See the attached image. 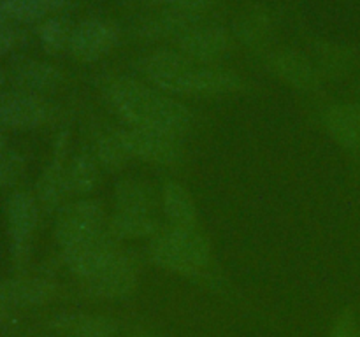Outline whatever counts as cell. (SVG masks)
<instances>
[{
	"instance_id": "cell-1",
	"label": "cell",
	"mask_w": 360,
	"mask_h": 337,
	"mask_svg": "<svg viewBox=\"0 0 360 337\" xmlns=\"http://www.w3.org/2000/svg\"><path fill=\"white\" fill-rule=\"evenodd\" d=\"M104 97L129 128L151 130L179 139L188 132L192 123V114L181 102L132 77H111L105 81Z\"/></svg>"
},
{
	"instance_id": "cell-2",
	"label": "cell",
	"mask_w": 360,
	"mask_h": 337,
	"mask_svg": "<svg viewBox=\"0 0 360 337\" xmlns=\"http://www.w3.org/2000/svg\"><path fill=\"white\" fill-rule=\"evenodd\" d=\"M139 67L155 88L178 97H214L241 86V77L231 70L199 63L179 51H153Z\"/></svg>"
},
{
	"instance_id": "cell-3",
	"label": "cell",
	"mask_w": 360,
	"mask_h": 337,
	"mask_svg": "<svg viewBox=\"0 0 360 337\" xmlns=\"http://www.w3.org/2000/svg\"><path fill=\"white\" fill-rule=\"evenodd\" d=\"M150 255L162 269L193 276L207 265L211 249L206 237L193 227H172L155 237Z\"/></svg>"
},
{
	"instance_id": "cell-4",
	"label": "cell",
	"mask_w": 360,
	"mask_h": 337,
	"mask_svg": "<svg viewBox=\"0 0 360 337\" xmlns=\"http://www.w3.org/2000/svg\"><path fill=\"white\" fill-rule=\"evenodd\" d=\"M105 216L95 200H77L62 211L56 225V239L62 249L83 244L105 234Z\"/></svg>"
},
{
	"instance_id": "cell-5",
	"label": "cell",
	"mask_w": 360,
	"mask_h": 337,
	"mask_svg": "<svg viewBox=\"0 0 360 337\" xmlns=\"http://www.w3.org/2000/svg\"><path fill=\"white\" fill-rule=\"evenodd\" d=\"M116 137L129 158H139L150 164L174 165L183 157V147L178 137L141 128L120 130L116 132Z\"/></svg>"
},
{
	"instance_id": "cell-6",
	"label": "cell",
	"mask_w": 360,
	"mask_h": 337,
	"mask_svg": "<svg viewBox=\"0 0 360 337\" xmlns=\"http://www.w3.org/2000/svg\"><path fill=\"white\" fill-rule=\"evenodd\" d=\"M120 34L122 32L115 21L90 18L74 27L69 51L79 62H97L116 48Z\"/></svg>"
},
{
	"instance_id": "cell-7",
	"label": "cell",
	"mask_w": 360,
	"mask_h": 337,
	"mask_svg": "<svg viewBox=\"0 0 360 337\" xmlns=\"http://www.w3.org/2000/svg\"><path fill=\"white\" fill-rule=\"evenodd\" d=\"M120 253L112 235L102 234L83 244L63 249V260L79 281H86L105 269Z\"/></svg>"
},
{
	"instance_id": "cell-8",
	"label": "cell",
	"mask_w": 360,
	"mask_h": 337,
	"mask_svg": "<svg viewBox=\"0 0 360 337\" xmlns=\"http://www.w3.org/2000/svg\"><path fill=\"white\" fill-rule=\"evenodd\" d=\"M81 283L91 297L108 298V300L129 297L137 284L136 267L129 256L120 253L105 269Z\"/></svg>"
},
{
	"instance_id": "cell-9",
	"label": "cell",
	"mask_w": 360,
	"mask_h": 337,
	"mask_svg": "<svg viewBox=\"0 0 360 337\" xmlns=\"http://www.w3.org/2000/svg\"><path fill=\"white\" fill-rule=\"evenodd\" d=\"M179 53L199 63H211L225 58L231 49V37L227 30L218 25H195L178 39Z\"/></svg>"
},
{
	"instance_id": "cell-10",
	"label": "cell",
	"mask_w": 360,
	"mask_h": 337,
	"mask_svg": "<svg viewBox=\"0 0 360 337\" xmlns=\"http://www.w3.org/2000/svg\"><path fill=\"white\" fill-rule=\"evenodd\" d=\"M49 107L28 91L0 95V123L9 128H35L48 119Z\"/></svg>"
},
{
	"instance_id": "cell-11",
	"label": "cell",
	"mask_w": 360,
	"mask_h": 337,
	"mask_svg": "<svg viewBox=\"0 0 360 337\" xmlns=\"http://www.w3.org/2000/svg\"><path fill=\"white\" fill-rule=\"evenodd\" d=\"M53 329L63 337H115L118 333V322L104 315L63 312L55 316Z\"/></svg>"
},
{
	"instance_id": "cell-12",
	"label": "cell",
	"mask_w": 360,
	"mask_h": 337,
	"mask_svg": "<svg viewBox=\"0 0 360 337\" xmlns=\"http://www.w3.org/2000/svg\"><path fill=\"white\" fill-rule=\"evenodd\" d=\"M7 218H9V230L14 249L23 251L37 225V204L28 193H14L7 204Z\"/></svg>"
},
{
	"instance_id": "cell-13",
	"label": "cell",
	"mask_w": 360,
	"mask_h": 337,
	"mask_svg": "<svg viewBox=\"0 0 360 337\" xmlns=\"http://www.w3.org/2000/svg\"><path fill=\"white\" fill-rule=\"evenodd\" d=\"M199 16L197 14L176 13V11L160 9V13L148 16L146 20L137 25V35L144 39H179L183 34L199 25Z\"/></svg>"
},
{
	"instance_id": "cell-14",
	"label": "cell",
	"mask_w": 360,
	"mask_h": 337,
	"mask_svg": "<svg viewBox=\"0 0 360 337\" xmlns=\"http://www.w3.org/2000/svg\"><path fill=\"white\" fill-rule=\"evenodd\" d=\"M271 69L288 84L311 90L319 84V74L306 56L295 51H280L271 56Z\"/></svg>"
},
{
	"instance_id": "cell-15",
	"label": "cell",
	"mask_w": 360,
	"mask_h": 337,
	"mask_svg": "<svg viewBox=\"0 0 360 337\" xmlns=\"http://www.w3.org/2000/svg\"><path fill=\"white\" fill-rule=\"evenodd\" d=\"M330 136L345 147H360V107L359 105H336L326 116Z\"/></svg>"
},
{
	"instance_id": "cell-16",
	"label": "cell",
	"mask_w": 360,
	"mask_h": 337,
	"mask_svg": "<svg viewBox=\"0 0 360 337\" xmlns=\"http://www.w3.org/2000/svg\"><path fill=\"white\" fill-rule=\"evenodd\" d=\"M14 81L21 91L37 95L41 91H48L58 86V83L62 81V74L49 63L27 60L14 69Z\"/></svg>"
},
{
	"instance_id": "cell-17",
	"label": "cell",
	"mask_w": 360,
	"mask_h": 337,
	"mask_svg": "<svg viewBox=\"0 0 360 337\" xmlns=\"http://www.w3.org/2000/svg\"><path fill=\"white\" fill-rule=\"evenodd\" d=\"M164 211L174 227H193L197 209L190 193L179 183L169 181L164 188Z\"/></svg>"
},
{
	"instance_id": "cell-18",
	"label": "cell",
	"mask_w": 360,
	"mask_h": 337,
	"mask_svg": "<svg viewBox=\"0 0 360 337\" xmlns=\"http://www.w3.org/2000/svg\"><path fill=\"white\" fill-rule=\"evenodd\" d=\"M155 195L148 185L136 179H123L116 186V211L153 214Z\"/></svg>"
},
{
	"instance_id": "cell-19",
	"label": "cell",
	"mask_w": 360,
	"mask_h": 337,
	"mask_svg": "<svg viewBox=\"0 0 360 337\" xmlns=\"http://www.w3.org/2000/svg\"><path fill=\"white\" fill-rule=\"evenodd\" d=\"M155 230H157V221L153 214L127 213V211H116L109 225V232L116 239L150 237Z\"/></svg>"
},
{
	"instance_id": "cell-20",
	"label": "cell",
	"mask_w": 360,
	"mask_h": 337,
	"mask_svg": "<svg viewBox=\"0 0 360 337\" xmlns=\"http://www.w3.org/2000/svg\"><path fill=\"white\" fill-rule=\"evenodd\" d=\"M236 32L246 46L259 48L269 41L273 23H271V18L266 11L250 9L248 13L239 18V21L236 23Z\"/></svg>"
},
{
	"instance_id": "cell-21",
	"label": "cell",
	"mask_w": 360,
	"mask_h": 337,
	"mask_svg": "<svg viewBox=\"0 0 360 337\" xmlns=\"http://www.w3.org/2000/svg\"><path fill=\"white\" fill-rule=\"evenodd\" d=\"M67 192L88 193L98 179L97 160L88 153H79L67 167Z\"/></svg>"
},
{
	"instance_id": "cell-22",
	"label": "cell",
	"mask_w": 360,
	"mask_h": 337,
	"mask_svg": "<svg viewBox=\"0 0 360 337\" xmlns=\"http://www.w3.org/2000/svg\"><path fill=\"white\" fill-rule=\"evenodd\" d=\"M65 0H2L4 13L7 18L20 21H35L44 18L46 14L55 13L63 7Z\"/></svg>"
},
{
	"instance_id": "cell-23",
	"label": "cell",
	"mask_w": 360,
	"mask_h": 337,
	"mask_svg": "<svg viewBox=\"0 0 360 337\" xmlns=\"http://www.w3.org/2000/svg\"><path fill=\"white\" fill-rule=\"evenodd\" d=\"M4 286L9 304L39 305L53 297V286L44 281H13Z\"/></svg>"
},
{
	"instance_id": "cell-24",
	"label": "cell",
	"mask_w": 360,
	"mask_h": 337,
	"mask_svg": "<svg viewBox=\"0 0 360 337\" xmlns=\"http://www.w3.org/2000/svg\"><path fill=\"white\" fill-rule=\"evenodd\" d=\"M72 30V25L63 18H51V20L44 21L39 30L42 48L48 53H60L63 49H69Z\"/></svg>"
},
{
	"instance_id": "cell-25",
	"label": "cell",
	"mask_w": 360,
	"mask_h": 337,
	"mask_svg": "<svg viewBox=\"0 0 360 337\" xmlns=\"http://www.w3.org/2000/svg\"><path fill=\"white\" fill-rule=\"evenodd\" d=\"M67 168L63 167L62 158H56L48 171L44 172V178L41 181V197L48 206H55L67 192Z\"/></svg>"
},
{
	"instance_id": "cell-26",
	"label": "cell",
	"mask_w": 360,
	"mask_h": 337,
	"mask_svg": "<svg viewBox=\"0 0 360 337\" xmlns=\"http://www.w3.org/2000/svg\"><path fill=\"white\" fill-rule=\"evenodd\" d=\"M97 158L102 165L109 168H120L127 160L129 154L123 150L122 143L118 140L116 133L112 136H104L97 144Z\"/></svg>"
},
{
	"instance_id": "cell-27",
	"label": "cell",
	"mask_w": 360,
	"mask_h": 337,
	"mask_svg": "<svg viewBox=\"0 0 360 337\" xmlns=\"http://www.w3.org/2000/svg\"><path fill=\"white\" fill-rule=\"evenodd\" d=\"M217 0H151V4L165 11H176V13L197 14L210 9Z\"/></svg>"
},
{
	"instance_id": "cell-28",
	"label": "cell",
	"mask_w": 360,
	"mask_h": 337,
	"mask_svg": "<svg viewBox=\"0 0 360 337\" xmlns=\"http://www.w3.org/2000/svg\"><path fill=\"white\" fill-rule=\"evenodd\" d=\"M23 172V160L13 151H0V186L13 185Z\"/></svg>"
},
{
	"instance_id": "cell-29",
	"label": "cell",
	"mask_w": 360,
	"mask_h": 337,
	"mask_svg": "<svg viewBox=\"0 0 360 337\" xmlns=\"http://www.w3.org/2000/svg\"><path fill=\"white\" fill-rule=\"evenodd\" d=\"M330 337H360V330L352 312H345L340 316V319L334 325Z\"/></svg>"
},
{
	"instance_id": "cell-30",
	"label": "cell",
	"mask_w": 360,
	"mask_h": 337,
	"mask_svg": "<svg viewBox=\"0 0 360 337\" xmlns=\"http://www.w3.org/2000/svg\"><path fill=\"white\" fill-rule=\"evenodd\" d=\"M7 14L4 13L2 6H0V55L7 53L11 49L14 42V34L13 30L9 28V25L6 23Z\"/></svg>"
},
{
	"instance_id": "cell-31",
	"label": "cell",
	"mask_w": 360,
	"mask_h": 337,
	"mask_svg": "<svg viewBox=\"0 0 360 337\" xmlns=\"http://www.w3.org/2000/svg\"><path fill=\"white\" fill-rule=\"evenodd\" d=\"M7 304H9V298H7L6 286H4V284H0V312L7 308Z\"/></svg>"
},
{
	"instance_id": "cell-32",
	"label": "cell",
	"mask_w": 360,
	"mask_h": 337,
	"mask_svg": "<svg viewBox=\"0 0 360 337\" xmlns=\"http://www.w3.org/2000/svg\"><path fill=\"white\" fill-rule=\"evenodd\" d=\"M132 337H158V336H155V333L151 332H146V330H139V332L134 333Z\"/></svg>"
},
{
	"instance_id": "cell-33",
	"label": "cell",
	"mask_w": 360,
	"mask_h": 337,
	"mask_svg": "<svg viewBox=\"0 0 360 337\" xmlns=\"http://www.w3.org/2000/svg\"><path fill=\"white\" fill-rule=\"evenodd\" d=\"M4 81H6V76H4V72H2V70H0V88H2Z\"/></svg>"
}]
</instances>
